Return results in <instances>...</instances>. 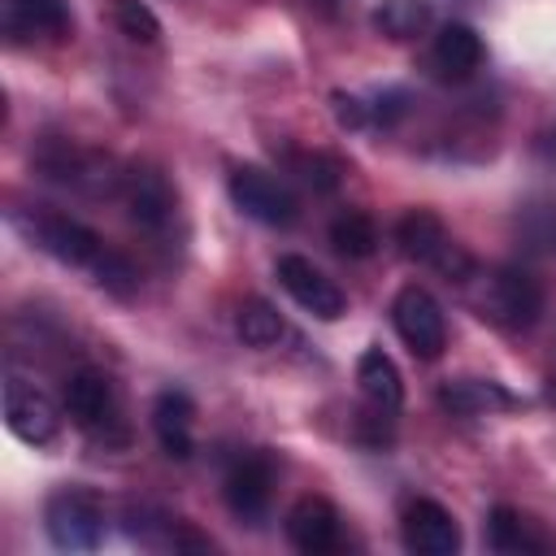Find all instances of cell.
Here are the masks:
<instances>
[{
    "label": "cell",
    "instance_id": "5bb4252c",
    "mask_svg": "<svg viewBox=\"0 0 556 556\" xmlns=\"http://www.w3.org/2000/svg\"><path fill=\"white\" fill-rule=\"evenodd\" d=\"M287 539L291 547L317 556V552H330L339 543V513L334 504H326L321 495H300L287 513Z\"/></svg>",
    "mask_w": 556,
    "mask_h": 556
},
{
    "label": "cell",
    "instance_id": "484cf974",
    "mask_svg": "<svg viewBox=\"0 0 556 556\" xmlns=\"http://www.w3.org/2000/svg\"><path fill=\"white\" fill-rule=\"evenodd\" d=\"M352 439H356L361 447H369V452H382V447H391V443H395V413L374 404V413H361V417H356V426H352Z\"/></svg>",
    "mask_w": 556,
    "mask_h": 556
},
{
    "label": "cell",
    "instance_id": "d4e9b609",
    "mask_svg": "<svg viewBox=\"0 0 556 556\" xmlns=\"http://www.w3.org/2000/svg\"><path fill=\"white\" fill-rule=\"evenodd\" d=\"M113 17H117L122 35L135 39V43H156L161 39V22L143 0H113Z\"/></svg>",
    "mask_w": 556,
    "mask_h": 556
},
{
    "label": "cell",
    "instance_id": "f1b7e54d",
    "mask_svg": "<svg viewBox=\"0 0 556 556\" xmlns=\"http://www.w3.org/2000/svg\"><path fill=\"white\" fill-rule=\"evenodd\" d=\"M400 113H404V91H382V96H378V109H374V117H378L382 126H391Z\"/></svg>",
    "mask_w": 556,
    "mask_h": 556
},
{
    "label": "cell",
    "instance_id": "603a6c76",
    "mask_svg": "<svg viewBox=\"0 0 556 556\" xmlns=\"http://www.w3.org/2000/svg\"><path fill=\"white\" fill-rule=\"evenodd\" d=\"M126 530H130V539L143 543V547H174V552H178V530H182V526H178L169 513L152 508V504H130V508H126Z\"/></svg>",
    "mask_w": 556,
    "mask_h": 556
},
{
    "label": "cell",
    "instance_id": "4fadbf2b",
    "mask_svg": "<svg viewBox=\"0 0 556 556\" xmlns=\"http://www.w3.org/2000/svg\"><path fill=\"white\" fill-rule=\"evenodd\" d=\"M65 413L83 426V430H104L109 421H117V400H113V382L96 369H78L65 382Z\"/></svg>",
    "mask_w": 556,
    "mask_h": 556
},
{
    "label": "cell",
    "instance_id": "277c9868",
    "mask_svg": "<svg viewBox=\"0 0 556 556\" xmlns=\"http://www.w3.org/2000/svg\"><path fill=\"white\" fill-rule=\"evenodd\" d=\"M543 313V287L517 269V265H504L486 278V295H482V317L508 326V330H526L534 326Z\"/></svg>",
    "mask_w": 556,
    "mask_h": 556
},
{
    "label": "cell",
    "instance_id": "9a60e30c",
    "mask_svg": "<svg viewBox=\"0 0 556 556\" xmlns=\"http://www.w3.org/2000/svg\"><path fill=\"white\" fill-rule=\"evenodd\" d=\"M486 543L504 556H534V552H556V539L526 513L508 508V504H495L491 517H486Z\"/></svg>",
    "mask_w": 556,
    "mask_h": 556
},
{
    "label": "cell",
    "instance_id": "8fae6325",
    "mask_svg": "<svg viewBox=\"0 0 556 556\" xmlns=\"http://www.w3.org/2000/svg\"><path fill=\"white\" fill-rule=\"evenodd\" d=\"M30 235H35V243H39L48 256H56L61 265H91V261L100 256V248H104L91 226H83V222H74V217H61V213L39 217Z\"/></svg>",
    "mask_w": 556,
    "mask_h": 556
},
{
    "label": "cell",
    "instance_id": "ba28073f",
    "mask_svg": "<svg viewBox=\"0 0 556 556\" xmlns=\"http://www.w3.org/2000/svg\"><path fill=\"white\" fill-rule=\"evenodd\" d=\"M400 534H404V547L417 556H456L460 547L456 517L434 500H413L400 517Z\"/></svg>",
    "mask_w": 556,
    "mask_h": 556
},
{
    "label": "cell",
    "instance_id": "3957f363",
    "mask_svg": "<svg viewBox=\"0 0 556 556\" xmlns=\"http://www.w3.org/2000/svg\"><path fill=\"white\" fill-rule=\"evenodd\" d=\"M391 321H395V334L404 339V348L417 361H439L443 356V348H447V317H443L439 300L426 287H417V282L400 287L395 300H391Z\"/></svg>",
    "mask_w": 556,
    "mask_h": 556
},
{
    "label": "cell",
    "instance_id": "6da1fadb",
    "mask_svg": "<svg viewBox=\"0 0 556 556\" xmlns=\"http://www.w3.org/2000/svg\"><path fill=\"white\" fill-rule=\"evenodd\" d=\"M104 500L100 491L83 486V482H65L48 495L43 504V526H48V539L65 552H87L104 539Z\"/></svg>",
    "mask_w": 556,
    "mask_h": 556
},
{
    "label": "cell",
    "instance_id": "7c38bea8",
    "mask_svg": "<svg viewBox=\"0 0 556 556\" xmlns=\"http://www.w3.org/2000/svg\"><path fill=\"white\" fill-rule=\"evenodd\" d=\"M0 22L9 39H26V35L65 39L74 30L65 0H0Z\"/></svg>",
    "mask_w": 556,
    "mask_h": 556
},
{
    "label": "cell",
    "instance_id": "9c48e42d",
    "mask_svg": "<svg viewBox=\"0 0 556 556\" xmlns=\"http://www.w3.org/2000/svg\"><path fill=\"white\" fill-rule=\"evenodd\" d=\"M122 195L143 230H161L174 217V187L156 165H130L122 174Z\"/></svg>",
    "mask_w": 556,
    "mask_h": 556
},
{
    "label": "cell",
    "instance_id": "d6986e66",
    "mask_svg": "<svg viewBox=\"0 0 556 556\" xmlns=\"http://www.w3.org/2000/svg\"><path fill=\"white\" fill-rule=\"evenodd\" d=\"M439 404L447 413H460V417H478V413H491V408H513L517 400L491 382V378H447L439 387Z\"/></svg>",
    "mask_w": 556,
    "mask_h": 556
},
{
    "label": "cell",
    "instance_id": "ac0fdd59",
    "mask_svg": "<svg viewBox=\"0 0 556 556\" xmlns=\"http://www.w3.org/2000/svg\"><path fill=\"white\" fill-rule=\"evenodd\" d=\"M356 382H361V391H365L369 404L400 413V404H404V378H400L395 361H391L382 348H365V352H361V361H356Z\"/></svg>",
    "mask_w": 556,
    "mask_h": 556
},
{
    "label": "cell",
    "instance_id": "44dd1931",
    "mask_svg": "<svg viewBox=\"0 0 556 556\" xmlns=\"http://www.w3.org/2000/svg\"><path fill=\"white\" fill-rule=\"evenodd\" d=\"M330 248H334L339 256H348V261L374 256V252H378V226H374V217H369V213H356V208L339 213V217L330 222Z\"/></svg>",
    "mask_w": 556,
    "mask_h": 556
},
{
    "label": "cell",
    "instance_id": "5b68a950",
    "mask_svg": "<svg viewBox=\"0 0 556 556\" xmlns=\"http://www.w3.org/2000/svg\"><path fill=\"white\" fill-rule=\"evenodd\" d=\"M230 200H235L252 222H261V226H291V222L300 217L295 195H291L278 178H269L265 169H256V165L230 169Z\"/></svg>",
    "mask_w": 556,
    "mask_h": 556
},
{
    "label": "cell",
    "instance_id": "cb8c5ba5",
    "mask_svg": "<svg viewBox=\"0 0 556 556\" xmlns=\"http://www.w3.org/2000/svg\"><path fill=\"white\" fill-rule=\"evenodd\" d=\"M87 269H91L96 282H100L109 295H117V300H130V295L139 291V269H135L122 252H113V248H100V256H96Z\"/></svg>",
    "mask_w": 556,
    "mask_h": 556
},
{
    "label": "cell",
    "instance_id": "7402d4cb",
    "mask_svg": "<svg viewBox=\"0 0 556 556\" xmlns=\"http://www.w3.org/2000/svg\"><path fill=\"white\" fill-rule=\"evenodd\" d=\"M235 334L248 343V348H274L282 339V317L269 300L261 295H248L239 308H235Z\"/></svg>",
    "mask_w": 556,
    "mask_h": 556
},
{
    "label": "cell",
    "instance_id": "e0dca14e",
    "mask_svg": "<svg viewBox=\"0 0 556 556\" xmlns=\"http://www.w3.org/2000/svg\"><path fill=\"white\" fill-rule=\"evenodd\" d=\"M191 417H195V408H191V400H187L182 391H165V395H156V404H152V430H156L165 456L187 460V456L195 452Z\"/></svg>",
    "mask_w": 556,
    "mask_h": 556
},
{
    "label": "cell",
    "instance_id": "83f0119b",
    "mask_svg": "<svg viewBox=\"0 0 556 556\" xmlns=\"http://www.w3.org/2000/svg\"><path fill=\"white\" fill-rule=\"evenodd\" d=\"M330 109H334V122H339L343 130H361V126L369 122V109H365L356 96H348V91H334V96H330Z\"/></svg>",
    "mask_w": 556,
    "mask_h": 556
},
{
    "label": "cell",
    "instance_id": "4316f807",
    "mask_svg": "<svg viewBox=\"0 0 556 556\" xmlns=\"http://www.w3.org/2000/svg\"><path fill=\"white\" fill-rule=\"evenodd\" d=\"M295 169H300V178H304L308 187H317V191H334V187L343 182V165H339L334 156H326V152L295 156Z\"/></svg>",
    "mask_w": 556,
    "mask_h": 556
},
{
    "label": "cell",
    "instance_id": "52a82bcc",
    "mask_svg": "<svg viewBox=\"0 0 556 556\" xmlns=\"http://www.w3.org/2000/svg\"><path fill=\"white\" fill-rule=\"evenodd\" d=\"M4 426L30 447H48L61 434V413L39 387H30L26 378H9L4 382Z\"/></svg>",
    "mask_w": 556,
    "mask_h": 556
},
{
    "label": "cell",
    "instance_id": "ffe728a7",
    "mask_svg": "<svg viewBox=\"0 0 556 556\" xmlns=\"http://www.w3.org/2000/svg\"><path fill=\"white\" fill-rule=\"evenodd\" d=\"M374 30L387 39H417L430 30L434 22V4L430 0H378L369 13Z\"/></svg>",
    "mask_w": 556,
    "mask_h": 556
},
{
    "label": "cell",
    "instance_id": "7a4b0ae2",
    "mask_svg": "<svg viewBox=\"0 0 556 556\" xmlns=\"http://www.w3.org/2000/svg\"><path fill=\"white\" fill-rule=\"evenodd\" d=\"M395 243H400V252H404L408 261H417V265H434L439 274H447V278H456V282H465V278L473 274L469 252L447 235L443 217L430 213V208H413V213H404L400 226H395Z\"/></svg>",
    "mask_w": 556,
    "mask_h": 556
},
{
    "label": "cell",
    "instance_id": "2e32d148",
    "mask_svg": "<svg viewBox=\"0 0 556 556\" xmlns=\"http://www.w3.org/2000/svg\"><path fill=\"white\" fill-rule=\"evenodd\" d=\"M482 39H478V30L473 26H465V22H447V26H439V35H434V48H430V65L443 74V78H469L478 65H482Z\"/></svg>",
    "mask_w": 556,
    "mask_h": 556
},
{
    "label": "cell",
    "instance_id": "8992f818",
    "mask_svg": "<svg viewBox=\"0 0 556 556\" xmlns=\"http://www.w3.org/2000/svg\"><path fill=\"white\" fill-rule=\"evenodd\" d=\"M274 274H278V282H282V291H287L304 313H313V317H321V321H334V317L348 313V300H343V291L334 287V278H326L308 256L287 252V256H278Z\"/></svg>",
    "mask_w": 556,
    "mask_h": 556
},
{
    "label": "cell",
    "instance_id": "30bf717a",
    "mask_svg": "<svg viewBox=\"0 0 556 556\" xmlns=\"http://www.w3.org/2000/svg\"><path fill=\"white\" fill-rule=\"evenodd\" d=\"M222 495H226V508L239 521H261L265 508H269V495H274V469H269V460L265 456H243L226 473Z\"/></svg>",
    "mask_w": 556,
    "mask_h": 556
}]
</instances>
